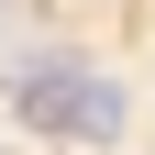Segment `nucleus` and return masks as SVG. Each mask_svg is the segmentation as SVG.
<instances>
[{
    "mask_svg": "<svg viewBox=\"0 0 155 155\" xmlns=\"http://www.w3.org/2000/svg\"><path fill=\"white\" fill-rule=\"evenodd\" d=\"M122 122H133L122 78H100V67H67V133H78V144H122Z\"/></svg>",
    "mask_w": 155,
    "mask_h": 155,
    "instance_id": "nucleus-1",
    "label": "nucleus"
}]
</instances>
